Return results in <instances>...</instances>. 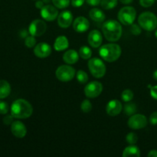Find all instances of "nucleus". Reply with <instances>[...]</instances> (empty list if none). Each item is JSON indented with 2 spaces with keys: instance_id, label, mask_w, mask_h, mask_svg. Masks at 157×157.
Instances as JSON below:
<instances>
[{
  "instance_id": "412c9836",
  "label": "nucleus",
  "mask_w": 157,
  "mask_h": 157,
  "mask_svg": "<svg viewBox=\"0 0 157 157\" xmlns=\"http://www.w3.org/2000/svg\"><path fill=\"white\" fill-rule=\"evenodd\" d=\"M11 93V86L6 80H0V100L6 98Z\"/></svg>"
},
{
  "instance_id": "c9c22d12",
  "label": "nucleus",
  "mask_w": 157,
  "mask_h": 157,
  "mask_svg": "<svg viewBox=\"0 0 157 157\" xmlns=\"http://www.w3.org/2000/svg\"><path fill=\"white\" fill-rule=\"evenodd\" d=\"M85 0H71V6L73 7L78 8L81 7L84 5Z\"/></svg>"
},
{
  "instance_id": "39448f33",
  "label": "nucleus",
  "mask_w": 157,
  "mask_h": 157,
  "mask_svg": "<svg viewBox=\"0 0 157 157\" xmlns=\"http://www.w3.org/2000/svg\"><path fill=\"white\" fill-rule=\"evenodd\" d=\"M136 9L132 6H124L120 9L117 18L120 22L124 25H130L134 22L136 19Z\"/></svg>"
},
{
  "instance_id": "7c9ffc66",
  "label": "nucleus",
  "mask_w": 157,
  "mask_h": 157,
  "mask_svg": "<svg viewBox=\"0 0 157 157\" xmlns=\"http://www.w3.org/2000/svg\"><path fill=\"white\" fill-rule=\"evenodd\" d=\"M25 44L29 48L35 47L36 45V39H35V37L33 36V35L26 37L25 40Z\"/></svg>"
},
{
  "instance_id": "79ce46f5",
  "label": "nucleus",
  "mask_w": 157,
  "mask_h": 157,
  "mask_svg": "<svg viewBox=\"0 0 157 157\" xmlns=\"http://www.w3.org/2000/svg\"><path fill=\"white\" fill-rule=\"evenodd\" d=\"M133 0H120V2H121L124 5L131 4V3L133 2Z\"/></svg>"
},
{
  "instance_id": "4be33fe9",
  "label": "nucleus",
  "mask_w": 157,
  "mask_h": 157,
  "mask_svg": "<svg viewBox=\"0 0 157 157\" xmlns=\"http://www.w3.org/2000/svg\"><path fill=\"white\" fill-rule=\"evenodd\" d=\"M140 150L137 147L134 145L129 146L124 149L123 152V156L129 157V156H140Z\"/></svg>"
},
{
  "instance_id": "dca6fc26",
  "label": "nucleus",
  "mask_w": 157,
  "mask_h": 157,
  "mask_svg": "<svg viewBox=\"0 0 157 157\" xmlns=\"http://www.w3.org/2000/svg\"><path fill=\"white\" fill-rule=\"evenodd\" d=\"M87 41L89 44L94 48H99L101 45L103 41V35L101 32L97 29H94L89 33L87 37Z\"/></svg>"
},
{
  "instance_id": "c85d7f7f",
  "label": "nucleus",
  "mask_w": 157,
  "mask_h": 157,
  "mask_svg": "<svg viewBox=\"0 0 157 157\" xmlns=\"http://www.w3.org/2000/svg\"><path fill=\"white\" fill-rule=\"evenodd\" d=\"M81 109L84 113H89L92 110V104L89 100H84L81 104Z\"/></svg>"
},
{
  "instance_id": "f03ea898",
  "label": "nucleus",
  "mask_w": 157,
  "mask_h": 157,
  "mask_svg": "<svg viewBox=\"0 0 157 157\" xmlns=\"http://www.w3.org/2000/svg\"><path fill=\"white\" fill-rule=\"evenodd\" d=\"M11 114L16 119H26L32 116L33 107L25 99L15 100L11 106Z\"/></svg>"
},
{
  "instance_id": "72a5a7b5",
  "label": "nucleus",
  "mask_w": 157,
  "mask_h": 157,
  "mask_svg": "<svg viewBox=\"0 0 157 157\" xmlns=\"http://www.w3.org/2000/svg\"><path fill=\"white\" fill-rule=\"evenodd\" d=\"M156 0H140V4L144 8H149L154 4Z\"/></svg>"
},
{
  "instance_id": "ddd939ff",
  "label": "nucleus",
  "mask_w": 157,
  "mask_h": 157,
  "mask_svg": "<svg viewBox=\"0 0 157 157\" xmlns=\"http://www.w3.org/2000/svg\"><path fill=\"white\" fill-rule=\"evenodd\" d=\"M122 104L118 100H111L106 106V112L109 116L116 117L122 111Z\"/></svg>"
},
{
  "instance_id": "49530a36",
  "label": "nucleus",
  "mask_w": 157,
  "mask_h": 157,
  "mask_svg": "<svg viewBox=\"0 0 157 157\" xmlns=\"http://www.w3.org/2000/svg\"><path fill=\"white\" fill-rule=\"evenodd\" d=\"M155 36H156L157 38V29L156 30V32H155Z\"/></svg>"
},
{
  "instance_id": "ea45409f",
  "label": "nucleus",
  "mask_w": 157,
  "mask_h": 157,
  "mask_svg": "<svg viewBox=\"0 0 157 157\" xmlns=\"http://www.w3.org/2000/svg\"><path fill=\"white\" fill-rule=\"evenodd\" d=\"M44 6V2L41 1V0H38V1L35 2V7L38 9H41Z\"/></svg>"
},
{
  "instance_id": "6ab92c4d",
  "label": "nucleus",
  "mask_w": 157,
  "mask_h": 157,
  "mask_svg": "<svg viewBox=\"0 0 157 157\" xmlns=\"http://www.w3.org/2000/svg\"><path fill=\"white\" fill-rule=\"evenodd\" d=\"M69 46V41L67 37L64 35L58 36L55 39V43H54V48L57 52H61V51L66 50Z\"/></svg>"
},
{
  "instance_id": "393cba45",
  "label": "nucleus",
  "mask_w": 157,
  "mask_h": 157,
  "mask_svg": "<svg viewBox=\"0 0 157 157\" xmlns=\"http://www.w3.org/2000/svg\"><path fill=\"white\" fill-rule=\"evenodd\" d=\"M101 6L105 10H110L117 6V0H101Z\"/></svg>"
},
{
  "instance_id": "a878e982",
  "label": "nucleus",
  "mask_w": 157,
  "mask_h": 157,
  "mask_svg": "<svg viewBox=\"0 0 157 157\" xmlns=\"http://www.w3.org/2000/svg\"><path fill=\"white\" fill-rule=\"evenodd\" d=\"M76 78L78 82H79L80 84H86V83L87 82V81H88V78H89L87 74L83 70H79L78 72H77Z\"/></svg>"
},
{
  "instance_id": "9d476101",
  "label": "nucleus",
  "mask_w": 157,
  "mask_h": 157,
  "mask_svg": "<svg viewBox=\"0 0 157 157\" xmlns=\"http://www.w3.org/2000/svg\"><path fill=\"white\" fill-rule=\"evenodd\" d=\"M147 117L143 114H133L130 116V119L128 120V127L133 130H140L144 128L147 125Z\"/></svg>"
},
{
  "instance_id": "4468645a",
  "label": "nucleus",
  "mask_w": 157,
  "mask_h": 157,
  "mask_svg": "<svg viewBox=\"0 0 157 157\" xmlns=\"http://www.w3.org/2000/svg\"><path fill=\"white\" fill-rule=\"evenodd\" d=\"M73 22V14L70 11H63L58 16V24L62 29H67Z\"/></svg>"
},
{
  "instance_id": "a18cd8bd",
  "label": "nucleus",
  "mask_w": 157,
  "mask_h": 157,
  "mask_svg": "<svg viewBox=\"0 0 157 157\" xmlns=\"http://www.w3.org/2000/svg\"><path fill=\"white\" fill-rule=\"evenodd\" d=\"M43 2H44L48 3V2H50V0H43Z\"/></svg>"
},
{
  "instance_id": "5701e85b",
  "label": "nucleus",
  "mask_w": 157,
  "mask_h": 157,
  "mask_svg": "<svg viewBox=\"0 0 157 157\" xmlns=\"http://www.w3.org/2000/svg\"><path fill=\"white\" fill-rule=\"evenodd\" d=\"M78 54H79L80 57H81L82 59H90V57H91L92 55V51L89 47L84 45L81 46V47L80 48Z\"/></svg>"
},
{
  "instance_id": "aec40b11",
  "label": "nucleus",
  "mask_w": 157,
  "mask_h": 157,
  "mask_svg": "<svg viewBox=\"0 0 157 157\" xmlns=\"http://www.w3.org/2000/svg\"><path fill=\"white\" fill-rule=\"evenodd\" d=\"M89 16L93 21L96 22H102L105 20V14L101 9H97V8L92 9L89 12Z\"/></svg>"
},
{
  "instance_id": "e433bc0d",
  "label": "nucleus",
  "mask_w": 157,
  "mask_h": 157,
  "mask_svg": "<svg viewBox=\"0 0 157 157\" xmlns=\"http://www.w3.org/2000/svg\"><path fill=\"white\" fill-rule=\"evenodd\" d=\"M150 122L153 125H156L157 124V112H153L150 117Z\"/></svg>"
},
{
  "instance_id": "9b49d317",
  "label": "nucleus",
  "mask_w": 157,
  "mask_h": 157,
  "mask_svg": "<svg viewBox=\"0 0 157 157\" xmlns=\"http://www.w3.org/2000/svg\"><path fill=\"white\" fill-rule=\"evenodd\" d=\"M58 8L55 7V6L52 5H45L43 6L42 9H41V16L42 17L43 19L48 21H52L56 19L58 16Z\"/></svg>"
},
{
  "instance_id": "a19ab883",
  "label": "nucleus",
  "mask_w": 157,
  "mask_h": 157,
  "mask_svg": "<svg viewBox=\"0 0 157 157\" xmlns=\"http://www.w3.org/2000/svg\"><path fill=\"white\" fill-rule=\"evenodd\" d=\"M147 156L149 157H157V150H150V151L149 152L148 154H147Z\"/></svg>"
},
{
  "instance_id": "c03bdc74",
  "label": "nucleus",
  "mask_w": 157,
  "mask_h": 157,
  "mask_svg": "<svg viewBox=\"0 0 157 157\" xmlns=\"http://www.w3.org/2000/svg\"><path fill=\"white\" fill-rule=\"evenodd\" d=\"M153 78H154V80L157 81V70H156L154 72H153Z\"/></svg>"
},
{
  "instance_id": "58836bf2",
  "label": "nucleus",
  "mask_w": 157,
  "mask_h": 157,
  "mask_svg": "<svg viewBox=\"0 0 157 157\" xmlns=\"http://www.w3.org/2000/svg\"><path fill=\"white\" fill-rule=\"evenodd\" d=\"M86 2L89 6H97L98 5H101V0H86Z\"/></svg>"
},
{
  "instance_id": "7ed1b4c3",
  "label": "nucleus",
  "mask_w": 157,
  "mask_h": 157,
  "mask_svg": "<svg viewBox=\"0 0 157 157\" xmlns=\"http://www.w3.org/2000/svg\"><path fill=\"white\" fill-rule=\"evenodd\" d=\"M121 48L115 43H109L104 44L99 50V55L104 61L107 62H113L119 59L121 55Z\"/></svg>"
},
{
  "instance_id": "1a4fd4ad",
  "label": "nucleus",
  "mask_w": 157,
  "mask_h": 157,
  "mask_svg": "<svg viewBox=\"0 0 157 157\" xmlns=\"http://www.w3.org/2000/svg\"><path fill=\"white\" fill-rule=\"evenodd\" d=\"M103 90V85L99 81H91L84 87V94L88 98H98Z\"/></svg>"
},
{
  "instance_id": "f704fd0d",
  "label": "nucleus",
  "mask_w": 157,
  "mask_h": 157,
  "mask_svg": "<svg viewBox=\"0 0 157 157\" xmlns=\"http://www.w3.org/2000/svg\"><path fill=\"white\" fill-rule=\"evenodd\" d=\"M13 120H14V117L12 116V114L10 115H6L3 118V123L6 125H11V124L13 123Z\"/></svg>"
},
{
  "instance_id": "6e6552de",
  "label": "nucleus",
  "mask_w": 157,
  "mask_h": 157,
  "mask_svg": "<svg viewBox=\"0 0 157 157\" xmlns=\"http://www.w3.org/2000/svg\"><path fill=\"white\" fill-rule=\"evenodd\" d=\"M47 29V24L43 20L35 19L29 26V32L31 35L40 37L44 35Z\"/></svg>"
},
{
  "instance_id": "bb28decb",
  "label": "nucleus",
  "mask_w": 157,
  "mask_h": 157,
  "mask_svg": "<svg viewBox=\"0 0 157 157\" xmlns=\"http://www.w3.org/2000/svg\"><path fill=\"white\" fill-rule=\"evenodd\" d=\"M54 6L58 9H65L70 5L71 0H52Z\"/></svg>"
},
{
  "instance_id": "2f4dec72",
  "label": "nucleus",
  "mask_w": 157,
  "mask_h": 157,
  "mask_svg": "<svg viewBox=\"0 0 157 157\" xmlns=\"http://www.w3.org/2000/svg\"><path fill=\"white\" fill-rule=\"evenodd\" d=\"M9 110V104L3 101H0V114H7Z\"/></svg>"
},
{
  "instance_id": "20e7f679",
  "label": "nucleus",
  "mask_w": 157,
  "mask_h": 157,
  "mask_svg": "<svg viewBox=\"0 0 157 157\" xmlns=\"http://www.w3.org/2000/svg\"><path fill=\"white\" fill-rule=\"evenodd\" d=\"M138 24L147 32H152L157 28V17L151 12H144L138 17Z\"/></svg>"
},
{
  "instance_id": "4c0bfd02",
  "label": "nucleus",
  "mask_w": 157,
  "mask_h": 157,
  "mask_svg": "<svg viewBox=\"0 0 157 157\" xmlns=\"http://www.w3.org/2000/svg\"><path fill=\"white\" fill-rule=\"evenodd\" d=\"M150 95L153 99L157 100V85L150 87Z\"/></svg>"
},
{
  "instance_id": "cd10ccee",
  "label": "nucleus",
  "mask_w": 157,
  "mask_h": 157,
  "mask_svg": "<svg viewBox=\"0 0 157 157\" xmlns=\"http://www.w3.org/2000/svg\"><path fill=\"white\" fill-rule=\"evenodd\" d=\"M133 96H134V94H133V91L130 90V89H126L121 94V98H122V100L124 102H130V101H131L133 100Z\"/></svg>"
},
{
  "instance_id": "0eeeda50",
  "label": "nucleus",
  "mask_w": 157,
  "mask_h": 157,
  "mask_svg": "<svg viewBox=\"0 0 157 157\" xmlns=\"http://www.w3.org/2000/svg\"><path fill=\"white\" fill-rule=\"evenodd\" d=\"M55 75L59 81L62 82H67L71 81L75 78V69L71 66L67 64L61 65L57 68Z\"/></svg>"
},
{
  "instance_id": "423d86ee",
  "label": "nucleus",
  "mask_w": 157,
  "mask_h": 157,
  "mask_svg": "<svg viewBox=\"0 0 157 157\" xmlns=\"http://www.w3.org/2000/svg\"><path fill=\"white\" fill-rule=\"evenodd\" d=\"M88 68L90 74L95 78H101L106 74V66L104 61L98 58H91L88 61Z\"/></svg>"
},
{
  "instance_id": "473e14b6",
  "label": "nucleus",
  "mask_w": 157,
  "mask_h": 157,
  "mask_svg": "<svg viewBox=\"0 0 157 157\" xmlns=\"http://www.w3.org/2000/svg\"><path fill=\"white\" fill-rule=\"evenodd\" d=\"M141 29L142 28L140 26V25H136V24H132L131 25V28H130V31H131V33L133 34V35H140L141 34Z\"/></svg>"
},
{
  "instance_id": "f257e3e1",
  "label": "nucleus",
  "mask_w": 157,
  "mask_h": 157,
  "mask_svg": "<svg viewBox=\"0 0 157 157\" xmlns=\"http://www.w3.org/2000/svg\"><path fill=\"white\" fill-rule=\"evenodd\" d=\"M102 32L107 41L110 42H116L121 38L123 32L122 26L121 23L116 20H107L103 24Z\"/></svg>"
},
{
  "instance_id": "f3484780",
  "label": "nucleus",
  "mask_w": 157,
  "mask_h": 157,
  "mask_svg": "<svg viewBox=\"0 0 157 157\" xmlns=\"http://www.w3.org/2000/svg\"><path fill=\"white\" fill-rule=\"evenodd\" d=\"M90 28V22L85 17L80 16L75 19L73 22V29L75 32L82 33L88 30Z\"/></svg>"
},
{
  "instance_id": "a211bd4d",
  "label": "nucleus",
  "mask_w": 157,
  "mask_h": 157,
  "mask_svg": "<svg viewBox=\"0 0 157 157\" xmlns=\"http://www.w3.org/2000/svg\"><path fill=\"white\" fill-rule=\"evenodd\" d=\"M79 54L75 50L71 49L65 52L63 55V60L67 64H74L79 60Z\"/></svg>"
},
{
  "instance_id": "37998d69",
  "label": "nucleus",
  "mask_w": 157,
  "mask_h": 157,
  "mask_svg": "<svg viewBox=\"0 0 157 157\" xmlns=\"http://www.w3.org/2000/svg\"><path fill=\"white\" fill-rule=\"evenodd\" d=\"M20 35H21V38H26V37L28 36V32H27V31L22 30V31H21V34H20Z\"/></svg>"
},
{
  "instance_id": "f8f14e48",
  "label": "nucleus",
  "mask_w": 157,
  "mask_h": 157,
  "mask_svg": "<svg viewBox=\"0 0 157 157\" xmlns=\"http://www.w3.org/2000/svg\"><path fill=\"white\" fill-rule=\"evenodd\" d=\"M52 49L50 44L45 42L38 43L34 48V54L39 58H48L52 54Z\"/></svg>"
},
{
  "instance_id": "b1692460",
  "label": "nucleus",
  "mask_w": 157,
  "mask_h": 157,
  "mask_svg": "<svg viewBox=\"0 0 157 157\" xmlns=\"http://www.w3.org/2000/svg\"><path fill=\"white\" fill-rule=\"evenodd\" d=\"M136 112V105L133 102H127L124 106V113L127 116H132Z\"/></svg>"
},
{
  "instance_id": "2eb2a0df",
  "label": "nucleus",
  "mask_w": 157,
  "mask_h": 157,
  "mask_svg": "<svg viewBox=\"0 0 157 157\" xmlns=\"http://www.w3.org/2000/svg\"><path fill=\"white\" fill-rule=\"evenodd\" d=\"M11 131L15 137L21 139L26 136L27 129H26L25 125L22 122L16 121H13V123L11 124Z\"/></svg>"
},
{
  "instance_id": "c756f323",
  "label": "nucleus",
  "mask_w": 157,
  "mask_h": 157,
  "mask_svg": "<svg viewBox=\"0 0 157 157\" xmlns=\"http://www.w3.org/2000/svg\"><path fill=\"white\" fill-rule=\"evenodd\" d=\"M137 140H138L137 135H136L135 133H133V132L129 133L126 136V141H127L129 144H130V145H134V144H136V142H137Z\"/></svg>"
}]
</instances>
